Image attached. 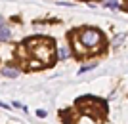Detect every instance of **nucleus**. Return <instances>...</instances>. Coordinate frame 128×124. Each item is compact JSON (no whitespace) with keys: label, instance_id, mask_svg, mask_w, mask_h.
Returning a JSON list of instances; mask_svg holds the SVG:
<instances>
[{"label":"nucleus","instance_id":"obj_6","mask_svg":"<svg viewBox=\"0 0 128 124\" xmlns=\"http://www.w3.org/2000/svg\"><path fill=\"white\" fill-rule=\"evenodd\" d=\"M10 29H6V27H0V42H4V40H10Z\"/></svg>","mask_w":128,"mask_h":124},{"label":"nucleus","instance_id":"obj_5","mask_svg":"<svg viewBox=\"0 0 128 124\" xmlns=\"http://www.w3.org/2000/svg\"><path fill=\"white\" fill-rule=\"evenodd\" d=\"M73 44H75V50H76V54H78V55L88 54V50H86L84 46H82V44L78 42V38H76V36H73Z\"/></svg>","mask_w":128,"mask_h":124},{"label":"nucleus","instance_id":"obj_11","mask_svg":"<svg viewBox=\"0 0 128 124\" xmlns=\"http://www.w3.org/2000/svg\"><path fill=\"white\" fill-rule=\"evenodd\" d=\"M0 27H4V17L0 15Z\"/></svg>","mask_w":128,"mask_h":124},{"label":"nucleus","instance_id":"obj_9","mask_svg":"<svg viewBox=\"0 0 128 124\" xmlns=\"http://www.w3.org/2000/svg\"><path fill=\"white\" fill-rule=\"evenodd\" d=\"M36 117H40V119H44V117H46V111H42V109H40V111H36Z\"/></svg>","mask_w":128,"mask_h":124},{"label":"nucleus","instance_id":"obj_10","mask_svg":"<svg viewBox=\"0 0 128 124\" xmlns=\"http://www.w3.org/2000/svg\"><path fill=\"white\" fill-rule=\"evenodd\" d=\"M0 109H10V105H6V103L0 101Z\"/></svg>","mask_w":128,"mask_h":124},{"label":"nucleus","instance_id":"obj_8","mask_svg":"<svg viewBox=\"0 0 128 124\" xmlns=\"http://www.w3.org/2000/svg\"><path fill=\"white\" fill-rule=\"evenodd\" d=\"M90 69H94V65H86V67H80V75H82V73H86V71H90Z\"/></svg>","mask_w":128,"mask_h":124},{"label":"nucleus","instance_id":"obj_4","mask_svg":"<svg viewBox=\"0 0 128 124\" xmlns=\"http://www.w3.org/2000/svg\"><path fill=\"white\" fill-rule=\"evenodd\" d=\"M19 73H21L19 69H16V67H10V65H4V67H2V75L8 76V78H16Z\"/></svg>","mask_w":128,"mask_h":124},{"label":"nucleus","instance_id":"obj_1","mask_svg":"<svg viewBox=\"0 0 128 124\" xmlns=\"http://www.w3.org/2000/svg\"><path fill=\"white\" fill-rule=\"evenodd\" d=\"M25 44L27 46H32L31 52L38 57V61L42 65H46L50 59H52V50H54L52 48L54 46L52 40H48V38H29Z\"/></svg>","mask_w":128,"mask_h":124},{"label":"nucleus","instance_id":"obj_12","mask_svg":"<svg viewBox=\"0 0 128 124\" xmlns=\"http://www.w3.org/2000/svg\"><path fill=\"white\" fill-rule=\"evenodd\" d=\"M113 2H115V0H107V2H105V4H113Z\"/></svg>","mask_w":128,"mask_h":124},{"label":"nucleus","instance_id":"obj_2","mask_svg":"<svg viewBox=\"0 0 128 124\" xmlns=\"http://www.w3.org/2000/svg\"><path fill=\"white\" fill-rule=\"evenodd\" d=\"M76 38H78V42H82L84 48H90V52H96L98 46H102L103 42L100 31H96V29H82L76 34Z\"/></svg>","mask_w":128,"mask_h":124},{"label":"nucleus","instance_id":"obj_7","mask_svg":"<svg viewBox=\"0 0 128 124\" xmlns=\"http://www.w3.org/2000/svg\"><path fill=\"white\" fill-rule=\"evenodd\" d=\"M59 57H61V59H67V57H69V50L65 48V46L59 48Z\"/></svg>","mask_w":128,"mask_h":124},{"label":"nucleus","instance_id":"obj_3","mask_svg":"<svg viewBox=\"0 0 128 124\" xmlns=\"http://www.w3.org/2000/svg\"><path fill=\"white\" fill-rule=\"evenodd\" d=\"M76 103L82 105V107H86V109H82L86 113H94V115H100V113L103 115L105 113V103L100 101V99H96V97H80Z\"/></svg>","mask_w":128,"mask_h":124},{"label":"nucleus","instance_id":"obj_13","mask_svg":"<svg viewBox=\"0 0 128 124\" xmlns=\"http://www.w3.org/2000/svg\"><path fill=\"white\" fill-rule=\"evenodd\" d=\"M126 2H128V0H126Z\"/></svg>","mask_w":128,"mask_h":124}]
</instances>
